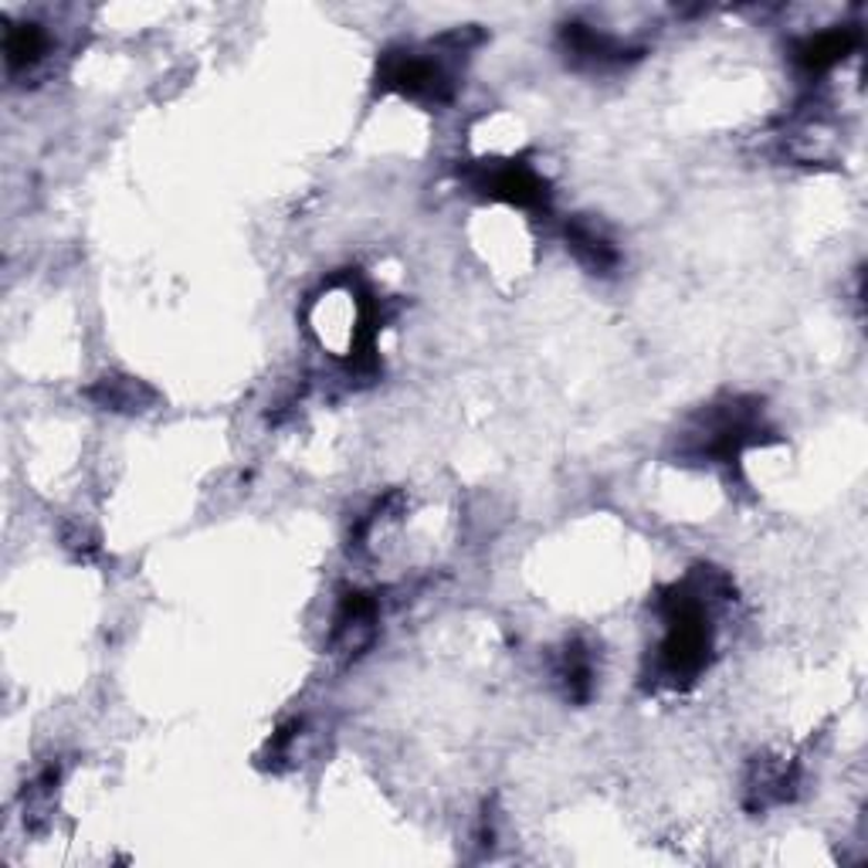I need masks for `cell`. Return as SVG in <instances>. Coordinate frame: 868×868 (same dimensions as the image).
<instances>
[{
  "mask_svg": "<svg viewBox=\"0 0 868 868\" xmlns=\"http://www.w3.org/2000/svg\"><path fill=\"white\" fill-rule=\"evenodd\" d=\"M570 248L580 255V261H587L590 268H598V271H608V268L618 265L614 245L590 224H574L570 227Z\"/></svg>",
  "mask_w": 868,
  "mask_h": 868,
  "instance_id": "6da1fadb",
  "label": "cell"
}]
</instances>
